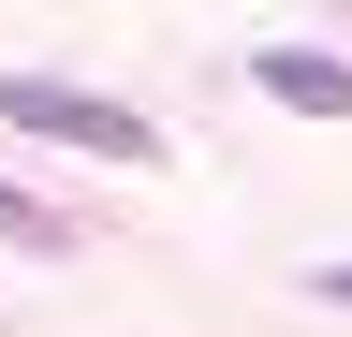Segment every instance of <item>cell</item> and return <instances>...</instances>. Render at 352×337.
Instances as JSON below:
<instances>
[{"label": "cell", "mask_w": 352, "mask_h": 337, "mask_svg": "<svg viewBox=\"0 0 352 337\" xmlns=\"http://www.w3.org/2000/svg\"><path fill=\"white\" fill-rule=\"evenodd\" d=\"M323 293H338V308H352V264H323Z\"/></svg>", "instance_id": "cell-4"}, {"label": "cell", "mask_w": 352, "mask_h": 337, "mask_svg": "<svg viewBox=\"0 0 352 337\" xmlns=\"http://www.w3.org/2000/svg\"><path fill=\"white\" fill-rule=\"evenodd\" d=\"M264 103H294V117H352V59H308V45H264Z\"/></svg>", "instance_id": "cell-2"}, {"label": "cell", "mask_w": 352, "mask_h": 337, "mask_svg": "<svg viewBox=\"0 0 352 337\" xmlns=\"http://www.w3.org/2000/svg\"><path fill=\"white\" fill-rule=\"evenodd\" d=\"M0 117H15V132H44V147H88V161H162L147 117L103 103V89H74V73H15V89H0Z\"/></svg>", "instance_id": "cell-1"}, {"label": "cell", "mask_w": 352, "mask_h": 337, "mask_svg": "<svg viewBox=\"0 0 352 337\" xmlns=\"http://www.w3.org/2000/svg\"><path fill=\"white\" fill-rule=\"evenodd\" d=\"M0 249H59V220H44V205H30L15 176H0Z\"/></svg>", "instance_id": "cell-3"}]
</instances>
